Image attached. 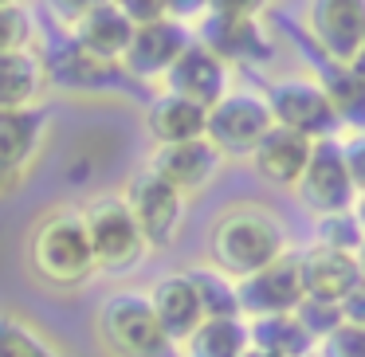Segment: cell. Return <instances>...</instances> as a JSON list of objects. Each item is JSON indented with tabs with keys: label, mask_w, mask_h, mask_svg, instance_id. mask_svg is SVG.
Segmentation results:
<instances>
[{
	"label": "cell",
	"mask_w": 365,
	"mask_h": 357,
	"mask_svg": "<svg viewBox=\"0 0 365 357\" xmlns=\"http://www.w3.org/2000/svg\"><path fill=\"white\" fill-rule=\"evenodd\" d=\"M283 244L287 232L279 224V216H271L259 205H244L224 212L212 224V236H208V255H212L216 271L224 279H247L255 271L271 267L275 259H283Z\"/></svg>",
	"instance_id": "1"
},
{
	"label": "cell",
	"mask_w": 365,
	"mask_h": 357,
	"mask_svg": "<svg viewBox=\"0 0 365 357\" xmlns=\"http://www.w3.org/2000/svg\"><path fill=\"white\" fill-rule=\"evenodd\" d=\"M32 271L51 286H79L98 271L79 212H51L28 244Z\"/></svg>",
	"instance_id": "2"
},
{
	"label": "cell",
	"mask_w": 365,
	"mask_h": 357,
	"mask_svg": "<svg viewBox=\"0 0 365 357\" xmlns=\"http://www.w3.org/2000/svg\"><path fill=\"white\" fill-rule=\"evenodd\" d=\"M98 333L114 357H165L173 346L142 291H114L98 310Z\"/></svg>",
	"instance_id": "3"
},
{
	"label": "cell",
	"mask_w": 365,
	"mask_h": 357,
	"mask_svg": "<svg viewBox=\"0 0 365 357\" xmlns=\"http://www.w3.org/2000/svg\"><path fill=\"white\" fill-rule=\"evenodd\" d=\"M192 40L224 63H263L271 59V40L252 4H208Z\"/></svg>",
	"instance_id": "4"
},
{
	"label": "cell",
	"mask_w": 365,
	"mask_h": 357,
	"mask_svg": "<svg viewBox=\"0 0 365 357\" xmlns=\"http://www.w3.org/2000/svg\"><path fill=\"white\" fill-rule=\"evenodd\" d=\"M83 228H87L91 252H95V263L103 271H126L145 252V239L122 197H98L95 205H87Z\"/></svg>",
	"instance_id": "5"
},
{
	"label": "cell",
	"mask_w": 365,
	"mask_h": 357,
	"mask_svg": "<svg viewBox=\"0 0 365 357\" xmlns=\"http://www.w3.org/2000/svg\"><path fill=\"white\" fill-rule=\"evenodd\" d=\"M126 208L134 216L138 232H142L145 247H173L177 236H181V224H185V197L177 189H169L158 173L142 169V173L130 181L126 189Z\"/></svg>",
	"instance_id": "6"
},
{
	"label": "cell",
	"mask_w": 365,
	"mask_h": 357,
	"mask_svg": "<svg viewBox=\"0 0 365 357\" xmlns=\"http://www.w3.org/2000/svg\"><path fill=\"white\" fill-rule=\"evenodd\" d=\"M271 110V122L291 134H302L307 142H326L338 130V118H334L330 103H326L322 87L314 79H279L267 87L263 95Z\"/></svg>",
	"instance_id": "7"
},
{
	"label": "cell",
	"mask_w": 365,
	"mask_h": 357,
	"mask_svg": "<svg viewBox=\"0 0 365 357\" xmlns=\"http://www.w3.org/2000/svg\"><path fill=\"white\" fill-rule=\"evenodd\" d=\"M299 200L310 208V212L322 220V216H346L354 212L357 205V189L349 181L346 157H341V142L326 138V142H314L310 150V165L299 181Z\"/></svg>",
	"instance_id": "8"
},
{
	"label": "cell",
	"mask_w": 365,
	"mask_h": 357,
	"mask_svg": "<svg viewBox=\"0 0 365 357\" xmlns=\"http://www.w3.org/2000/svg\"><path fill=\"white\" fill-rule=\"evenodd\" d=\"M271 126L275 122H271V110L259 95H228L208 110L205 138L216 145L220 157H252Z\"/></svg>",
	"instance_id": "9"
},
{
	"label": "cell",
	"mask_w": 365,
	"mask_h": 357,
	"mask_svg": "<svg viewBox=\"0 0 365 357\" xmlns=\"http://www.w3.org/2000/svg\"><path fill=\"white\" fill-rule=\"evenodd\" d=\"M302 294V275H299V255H283L271 267L236 283V302L240 314L252 318H275V314H294Z\"/></svg>",
	"instance_id": "10"
},
{
	"label": "cell",
	"mask_w": 365,
	"mask_h": 357,
	"mask_svg": "<svg viewBox=\"0 0 365 357\" xmlns=\"http://www.w3.org/2000/svg\"><path fill=\"white\" fill-rule=\"evenodd\" d=\"M310 43L318 56L334 63H354V56L365 43V4L361 0H322L307 9Z\"/></svg>",
	"instance_id": "11"
},
{
	"label": "cell",
	"mask_w": 365,
	"mask_h": 357,
	"mask_svg": "<svg viewBox=\"0 0 365 357\" xmlns=\"http://www.w3.org/2000/svg\"><path fill=\"white\" fill-rule=\"evenodd\" d=\"M134 40V24L122 16L118 4H83L71 20V43L103 67H118Z\"/></svg>",
	"instance_id": "12"
},
{
	"label": "cell",
	"mask_w": 365,
	"mask_h": 357,
	"mask_svg": "<svg viewBox=\"0 0 365 357\" xmlns=\"http://www.w3.org/2000/svg\"><path fill=\"white\" fill-rule=\"evenodd\" d=\"M189 43H192L189 24H181L173 16L158 20V24H145V28H134V40H130V51L122 59V71L130 79H153V75L165 79L177 59L189 51Z\"/></svg>",
	"instance_id": "13"
},
{
	"label": "cell",
	"mask_w": 365,
	"mask_h": 357,
	"mask_svg": "<svg viewBox=\"0 0 365 357\" xmlns=\"http://www.w3.org/2000/svg\"><path fill=\"white\" fill-rule=\"evenodd\" d=\"M220 165H224V157L216 153V145L208 138L181 142V145H158L150 157V173H158L181 197H192V192L208 189L216 181V173H220Z\"/></svg>",
	"instance_id": "14"
},
{
	"label": "cell",
	"mask_w": 365,
	"mask_h": 357,
	"mask_svg": "<svg viewBox=\"0 0 365 357\" xmlns=\"http://www.w3.org/2000/svg\"><path fill=\"white\" fill-rule=\"evenodd\" d=\"M165 87H169V95L185 98V103L200 106V110H212L216 103L228 98V63L192 40L189 51L165 75Z\"/></svg>",
	"instance_id": "15"
},
{
	"label": "cell",
	"mask_w": 365,
	"mask_h": 357,
	"mask_svg": "<svg viewBox=\"0 0 365 357\" xmlns=\"http://www.w3.org/2000/svg\"><path fill=\"white\" fill-rule=\"evenodd\" d=\"M150 306L158 314V326L165 330L169 341H189L205 322V306H200V291L192 275H165L150 291Z\"/></svg>",
	"instance_id": "16"
},
{
	"label": "cell",
	"mask_w": 365,
	"mask_h": 357,
	"mask_svg": "<svg viewBox=\"0 0 365 357\" xmlns=\"http://www.w3.org/2000/svg\"><path fill=\"white\" fill-rule=\"evenodd\" d=\"M48 130V114L43 110H16L0 114V197L16 189L24 177V165L36 157Z\"/></svg>",
	"instance_id": "17"
},
{
	"label": "cell",
	"mask_w": 365,
	"mask_h": 357,
	"mask_svg": "<svg viewBox=\"0 0 365 357\" xmlns=\"http://www.w3.org/2000/svg\"><path fill=\"white\" fill-rule=\"evenodd\" d=\"M299 275H302V294L322 302H341L357 283L361 267L349 252H330V247H310L299 255Z\"/></svg>",
	"instance_id": "18"
},
{
	"label": "cell",
	"mask_w": 365,
	"mask_h": 357,
	"mask_svg": "<svg viewBox=\"0 0 365 357\" xmlns=\"http://www.w3.org/2000/svg\"><path fill=\"white\" fill-rule=\"evenodd\" d=\"M310 150H314V142H307L302 134L271 126L267 138L255 145L252 165L263 181L279 185V189H299L302 173H307V165H310Z\"/></svg>",
	"instance_id": "19"
},
{
	"label": "cell",
	"mask_w": 365,
	"mask_h": 357,
	"mask_svg": "<svg viewBox=\"0 0 365 357\" xmlns=\"http://www.w3.org/2000/svg\"><path fill=\"white\" fill-rule=\"evenodd\" d=\"M314 83L322 87L338 126H349V130H357V134H365V83L357 79L346 63H334V59H326V56H318Z\"/></svg>",
	"instance_id": "20"
},
{
	"label": "cell",
	"mask_w": 365,
	"mask_h": 357,
	"mask_svg": "<svg viewBox=\"0 0 365 357\" xmlns=\"http://www.w3.org/2000/svg\"><path fill=\"white\" fill-rule=\"evenodd\" d=\"M205 122H208V110L185 103L177 95H158L145 110V130L153 134L158 145H181V142H197L205 138Z\"/></svg>",
	"instance_id": "21"
},
{
	"label": "cell",
	"mask_w": 365,
	"mask_h": 357,
	"mask_svg": "<svg viewBox=\"0 0 365 357\" xmlns=\"http://www.w3.org/2000/svg\"><path fill=\"white\" fill-rule=\"evenodd\" d=\"M43 83H48V75H43V63L32 48L0 56V114L32 110Z\"/></svg>",
	"instance_id": "22"
},
{
	"label": "cell",
	"mask_w": 365,
	"mask_h": 357,
	"mask_svg": "<svg viewBox=\"0 0 365 357\" xmlns=\"http://www.w3.org/2000/svg\"><path fill=\"white\" fill-rule=\"evenodd\" d=\"M247 346L271 357H310L314 338L299 326L294 314H275V318H252L247 326Z\"/></svg>",
	"instance_id": "23"
},
{
	"label": "cell",
	"mask_w": 365,
	"mask_h": 357,
	"mask_svg": "<svg viewBox=\"0 0 365 357\" xmlns=\"http://www.w3.org/2000/svg\"><path fill=\"white\" fill-rule=\"evenodd\" d=\"M247 326L240 318H205L200 330L185 341V357H244Z\"/></svg>",
	"instance_id": "24"
},
{
	"label": "cell",
	"mask_w": 365,
	"mask_h": 357,
	"mask_svg": "<svg viewBox=\"0 0 365 357\" xmlns=\"http://www.w3.org/2000/svg\"><path fill=\"white\" fill-rule=\"evenodd\" d=\"M192 283L200 291V306L205 318H240V302H236V283L220 275V271H192Z\"/></svg>",
	"instance_id": "25"
},
{
	"label": "cell",
	"mask_w": 365,
	"mask_h": 357,
	"mask_svg": "<svg viewBox=\"0 0 365 357\" xmlns=\"http://www.w3.org/2000/svg\"><path fill=\"white\" fill-rule=\"evenodd\" d=\"M0 357H59L32 326L16 318H0Z\"/></svg>",
	"instance_id": "26"
},
{
	"label": "cell",
	"mask_w": 365,
	"mask_h": 357,
	"mask_svg": "<svg viewBox=\"0 0 365 357\" xmlns=\"http://www.w3.org/2000/svg\"><path fill=\"white\" fill-rule=\"evenodd\" d=\"M365 232L357 228L354 212L346 216H322V220L314 224V247H330V252H349L354 255L357 247H361Z\"/></svg>",
	"instance_id": "27"
},
{
	"label": "cell",
	"mask_w": 365,
	"mask_h": 357,
	"mask_svg": "<svg viewBox=\"0 0 365 357\" xmlns=\"http://www.w3.org/2000/svg\"><path fill=\"white\" fill-rule=\"evenodd\" d=\"M28 43H32V16H28V9L12 4V0H0V56L28 51Z\"/></svg>",
	"instance_id": "28"
},
{
	"label": "cell",
	"mask_w": 365,
	"mask_h": 357,
	"mask_svg": "<svg viewBox=\"0 0 365 357\" xmlns=\"http://www.w3.org/2000/svg\"><path fill=\"white\" fill-rule=\"evenodd\" d=\"M294 318H299V326L318 341V338H326L330 330L341 326V306L338 302H322V299H302L299 310H294Z\"/></svg>",
	"instance_id": "29"
},
{
	"label": "cell",
	"mask_w": 365,
	"mask_h": 357,
	"mask_svg": "<svg viewBox=\"0 0 365 357\" xmlns=\"http://www.w3.org/2000/svg\"><path fill=\"white\" fill-rule=\"evenodd\" d=\"M314 349H318V357H365V330L361 326L341 322L338 330H330L326 338H318Z\"/></svg>",
	"instance_id": "30"
},
{
	"label": "cell",
	"mask_w": 365,
	"mask_h": 357,
	"mask_svg": "<svg viewBox=\"0 0 365 357\" xmlns=\"http://www.w3.org/2000/svg\"><path fill=\"white\" fill-rule=\"evenodd\" d=\"M118 9H122V16H126L134 28H145V24L165 20L169 12H173V4H161V0H126V4H118Z\"/></svg>",
	"instance_id": "31"
},
{
	"label": "cell",
	"mask_w": 365,
	"mask_h": 357,
	"mask_svg": "<svg viewBox=\"0 0 365 357\" xmlns=\"http://www.w3.org/2000/svg\"><path fill=\"white\" fill-rule=\"evenodd\" d=\"M341 157H346L349 181H354L357 197L365 192V134H354L349 142H341Z\"/></svg>",
	"instance_id": "32"
},
{
	"label": "cell",
	"mask_w": 365,
	"mask_h": 357,
	"mask_svg": "<svg viewBox=\"0 0 365 357\" xmlns=\"http://www.w3.org/2000/svg\"><path fill=\"white\" fill-rule=\"evenodd\" d=\"M338 306H341V322H346V326H361V330H365V279L338 302Z\"/></svg>",
	"instance_id": "33"
},
{
	"label": "cell",
	"mask_w": 365,
	"mask_h": 357,
	"mask_svg": "<svg viewBox=\"0 0 365 357\" xmlns=\"http://www.w3.org/2000/svg\"><path fill=\"white\" fill-rule=\"evenodd\" d=\"M349 71H354L357 79L365 83V43H361V51H357V56H354V63H349Z\"/></svg>",
	"instance_id": "34"
},
{
	"label": "cell",
	"mask_w": 365,
	"mask_h": 357,
	"mask_svg": "<svg viewBox=\"0 0 365 357\" xmlns=\"http://www.w3.org/2000/svg\"><path fill=\"white\" fill-rule=\"evenodd\" d=\"M354 220H357V228L365 232V192L357 197V205H354Z\"/></svg>",
	"instance_id": "35"
},
{
	"label": "cell",
	"mask_w": 365,
	"mask_h": 357,
	"mask_svg": "<svg viewBox=\"0 0 365 357\" xmlns=\"http://www.w3.org/2000/svg\"><path fill=\"white\" fill-rule=\"evenodd\" d=\"M354 259H357V267H361V279H365V239H361V247L354 252Z\"/></svg>",
	"instance_id": "36"
},
{
	"label": "cell",
	"mask_w": 365,
	"mask_h": 357,
	"mask_svg": "<svg viewBox=\"0 0 365 357\" xmlns=\"http://www.w3.org/2000/svg\"><path fill=\"white\" fill-rule=\"evenodd\" d=\"M244 357H271V353H259V349H252V346H247V349H244Z\"/></svg>",
	"instance_id": "37"
}]
</instances>
